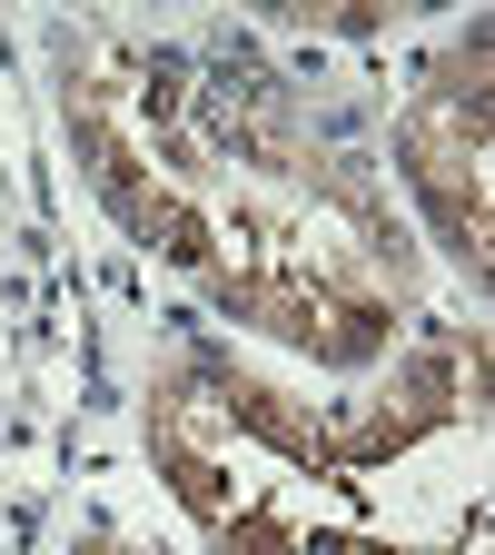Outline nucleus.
<instances>
[{
  "label": "nucleus",
  "mask_w": 495,
  "mask_h": 555,
  "mask_svg": "<svg viewBox=\"0 0 495 555\" xmlns=\"http://www.w3.org/2000/svg\"><path fill=\"white\" fill-rule=\"evenodd\" d=\"M396 159L427 198L437 238L485 278V30H466V50L427 69L416 109L396 119Z\"/></svg>",
  "instance_id": "f257e3e1"
}]
</instances>
